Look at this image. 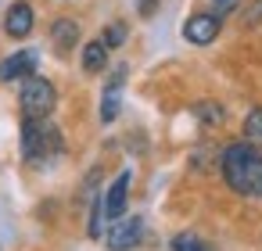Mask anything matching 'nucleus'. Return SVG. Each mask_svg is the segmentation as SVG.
<instances>
[{
    "mask_svg": "<svg viewBox=\"0 0 262 251\" xmlns=\"http://www.w3.org/2000/svg\"><path fill=\"white\" fill-rule=\"evenodd\" d=\"M194 115H198L205 126H219V122H223V104H215V101H201V104H194Z\"/></svg>",
    "mask_w": 262,
    "mask_h": 251,
    "instance_id": "obj_14",
    "label": "nucleus"
},
{
    "mask_svg": "<svg viewBox=\"0 0 262 251\" xmlns=\"http://www.w3.org/2000/svg\"><path fill=\"white\" fill-rule=\"evenodd\" d=\"M58 104V94H54V83L43 79V76H29L18 90V108L26 119H51Z\"/></svg>",
    "mask_w": 262,
    "mask_h": 251,
    "instance_id": "obj_3",
    "label": "nucleus"
},
{
    "mask_svg": "<svg viewBox=\"0 0 262 251\" xmlns=\"http://www.w3.org/2000/svg\"><path fill=\"white\" fill-rule=\"evenodd\" d=\"M262 22V0H255V4L244 11V26H258Z\"/></svg>",
    "mask_w": 262,
    "mask_h": 251,
    "instance_id": "obj_17",
    "label": "nucleus"
},
{
    "mask_svg": "<svg viewBox=\"0 0 262 251\" xmlns=\"http://www.w3.org/2000/svg\"><path fill=\"white\" fill-rule=\"evenodd\" d=\"M122 79H126V69H115L112 79L104 83V94H101V122H115L119 119V108H122Z\"/></svg>",
    "mask_w": 262,
    "mask_h": 251,
    "instance_id": "obj_7",
    "label": "nucleus"
},
{
    "mask_svg": "<svg viewBox=\"0 0 262 251\" xmlns=\"http://www.w3.org/2000/svg\"><path fill=\"white\" fill-rule=\"evenodd\" d=\"M219 36V18L208 11H201V15H190L187 18V26H183V40L187 43H198V47H205V43H212Z\"/></svg>",
    "mask_w": 262,
    "mask_h": 251,
    "instance_id": "obj_6",
    "label": "nucleus"
},
{
    "mask_svg": "<svg viewBox=\"0 0 262 251\" xmlns=\"http://www.w3.org/2000/svg\"><path fill=\"white\" fill-rule=\"evenodd\" d=\"M129 172H119V179L108 187V194L101 197L104 201V219H122V212H126V197H129Z\"/></svg>",
    "mask_w": 262,
    "mask_h": 251,
    "instance_id": "obj_9",
    "label": "nucleus"
},
{
    "mask_svg": "<svg viewBox=\"0 0 262 251\" xmlns=\"http://www.w3.org/2000/svg\"><path fill=\"white\" fill-rule=\"evenodd\" d=\"M36 61H40L36 51H15V54H8L4 61H0V79L4 83L29 79V76H36Z\"/></svg>",
    "mask_w": 262,
    "mask_h": 251,
    "instance_id": "obj_5",
    "label": "nucleus"
},
{
    "mask_svg": "<svg viewBox=\"0 0 262 251\" xmlns=\"http://www.w3.org/2000/svg\"><path fill=\"white\" fill-rule=\"evenodd\" d=\"M126 36H129V33H126V26H122V22H112V26L104 29V40H101V43L112 51V47H122V43H126Z\"/></svg>",
    "mask_w": 262,
    "mask_h": 251,
    "instance_id": "obj_15",
    "label": "nucleus"
},
{
    "mask_svg": "<svg viewBox=\"0 0 262 251\" xmlns=\"http://www.w3.org/2000/svg\"><path fill=\"white\" fill-rule=\"evenodd\" d=\"M172 251H212L194 230H183V233H176L172 237Z\"/></svg>",
    "mask_w": 262,
    "mask_h": 251,
    "instance_id": "obj_13",
    "label": "nucleus"
},
{
    "mask_svg": "<svg viewBox=\"0 0 262 251\" xmlns=\"http://www.w3.org/2000/svg\"><path fill=\"white\" fill-rule=\"evenodd\" d=\"M104 233V201L94 197V208H90V237H101Z\"/></svg>",
    "mask_w": 262,
    "mask_h": 251,
    "instance_id": "obj_16",
    "label": "nucleus"
},
{
    "mask_svg": "<svg viewBox=\"0 0 262 251\" xmlns=\"http://www.w3.org/2000/svg\"><path fill=\"white\" fill-rule=\"evenodd\" d=\"M140 240H144V219H140V215L115 219V222L104 230V244H108L112 251H133Z\"/></svg>",
    "mask_w": 262,
    "mask_h": 251,
    "instance_id": "obj_4",
    "label": "nucleus"
},
{
    "mask_svg": "<svg viewBox=\"0 0 262 251\" xmlns=\"http://www.w3.org/2000/svg\"><path fill=\"white\" fill-rule=\"evenodd\" d=\"M51 40H54V47H58L61 54L72 51V47L79 43V22H76V18H58L54 29H51Z\"/></svg>",
    "mask_w": 262,
    "mask_h": 251,
    "instance_id": "obj_10",
    "label": "nucleus"
},
{
    "mask_svg": "<svg viewBox=\"0 0 262 251\" xmlns=\"http://www.w3.org/2000/svg\"><path fill=\"white\" fill-rule=\"evenodd\" d=\"M212 8H215L212 15H215V18H223V15H230V11L237 8V0H212Z\"/></svg>",
    "mask_w": 262,
    "mask_h": 251,
    "instance_id": "obj_18",
    "label": "nucleus"
},
{
    "mask_svg": "<svg viewBox=\"0 0 262 251\" xmlns=\"http://www.w3.org/2000/svg\"><path fill=\"white\" fill-rule=\"evenodd\" d=\"M244 144H251L255 151H262V108L248 111V119H244Z\"/></svg>",
    "mask_w": 262,
    "mask_h": 251,
    "instance_id": "obj_12",
    "label": "nucleus"
},
{
    "mask_svg": "<svg viewBox=\"0 0 262 251\" xmlns=\"http://www.w3.org/2000/svg\"><path fill=\"white\" fill-rule=\"evenodd\" d=\"M104 65H108V47L101 40H90L83 47V72H101Z\"/></svg>",
    "mask_w": 262,
    "mask_h": 251,
    "instance_id": "obj_11",
    "label": "nucleus"
},
{
    "mask_svg": "<svg viewBox=\"0 0 262 251\" xmlns=\"http://www.w3.org/2000/svg\"><path fill=\"white\" fill-rule=\"evenodd\" d=\"M65 140L61 129L51 119H22V154L26 162H47L54 154H61Z\"/></svg>",
    "mask_w": 262,
    "mask_h": 251,
    "instance_id": "obj_2",
    "label": "nucleus"
},
{
    "mask_svg": "<svg viewBox=\"0 0 262 251\" xmlns=\"http://www.w3.org/2000/svg\"><path fill=\"white\" fill-rule=\"evenodd\" d=\"M33 22H36V15H33V8L26 4V0L11 4L8 15H4V29H8V36H15V40L29 36V33H33Z\"/></svg>",
    "mask_w": 262,
    "mask_h": 251,
    "instance_id": "obj_8",
    "label": "nucleus"
},
{
    "mask_svg": "<svg viewBox=\"0 0 262 251\" xmlns=\"http://www.w3.org/2000/svg\"><path fill=\"white\" fill-rule=\"evenodd\" d=\"M219 172L226 179V187L241 197H262V151H255L251 144L237 140L223 151Z\"/></svg>",
    "mask_w": 262,
    "mask_h": 251,
    "instance_id": "obj_1",
    "label": "nucleus"
}]
</instances>
